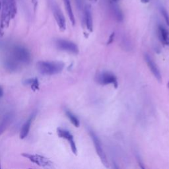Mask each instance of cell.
<instances>
[{"label":"cell","mask_w":169,"mask_h":169,"mask_svg":"<svg viewBox=\"0 0 169 169\" xmlns=\"http://www.w3.org/2000/svg\"><path fill=\"white\" fill-rule=\"evenodd\" d=\"M37 67L41 73L45 75H53L58 74L63 71L64 64L60 61H39Z\"/></svg>","instance_id":"cell-1"},{"label":"cell","mask_w":169,"mask_h":169,"mask_svg":"<svg viewBox=\"0 0 169 169\" xmlns=\"http://www.w3.org/2000/svg\"><path fill=\"white\" fill-rule=\"evenodd\" d=\"M12 57L17 61L28 64L30 61L31 56L26 48L21 46H15L12 49Z\"/></svg>","instance_id":"cell-2"},{"label":"cell","mask_w":169,"mask_h":169,"mask_svg":"<svg viewBox=\"0 0 169 169\" xmlns=\"http://www.w3.org/2000/svg\"><path fill=\"white\" fill-rule=\"evenodd\" d=\"M50 3L53 15H54L57 25H58L61 31H64L66 29V22L63 13H62L59 6L57 5L54 0H50Z\"/></svg>","instance_id":"cell-3"},{"label":"cell","mask_w":169,"mask_h":169,"mask_svg":"<svg viewBox=\"0 0 169 169\" xmlns=\"http://www.w3.org/2000/svg\"><path fill=\"white\" fill-rule=\"evenodd\" d=\"M89 133H90V136L91 137V139L93 141V143H94L95 150L96 151L97 155H99V157H100L102 163H103V164L105 166V167L108 168L109 164H108V160H107V158H106L104 151L103 149V147H102L99 138L95 134V133L94 132H92V130L89 131Z\"/></svg>","instance_id":"cell-4"},{"label":"cell","mask_w":169,"mask_h":169,"mask_svg":"<svg viewBox=\"0 0 169 169\" xmlns=\"http://www.w3.org/2000/svg\"><path fill=\"white\" fill-rule=\"evenodd\" d=\"M22 156L29 159L30 161L42 167H49L52 165V162L48 158L38 154H30L23 153Z\"/></svg>","instance_id":"cell-5"},{"label":"cell","mask_w":169,"mask_h":169,"mask_svg":"<svg viewBox=\"0 0 169 169\" xmlns=\"http://www.w3.org/2000/svg\"><path fill=\"white\" fill-rule=\"evenodd\" d=\"M56 46L60 50L73 53V54H78L79 53V48L77 44L72 41L65 39H58L56 41Z\"/></svg>","instance_id":"cell-6"},{"label":"cell","mask_w":169,"mask_h":169,"mask_svg":"<svg viewBox=\"0 0 169 169\" xmlns=\"http://www.w3.org/2000/svg\"><path fill=\"white\" fill-rule=\"evenodd\" d=\"M97 82L101 84H113L115 88L118 87V81L116 77L113 73L110 72H103L97 75Z\"/></svg>","instance_id":"cell-7"},{"label":"cell","mask_w":169,"mask_h":169,"mask_svg":"<svg viewBox=\"0 0 169 169\" xmlns=\"http://www.w3.org/2000/svg\"><path fill=\"white\" fill-rule=\"evenodd\" d=\"M57 135H58V136L61 137V138H63L68 141L72 152L75 155H77V149L76 145H75V143L73 135L71 134V133L69 131L64 130V129H62V128L57 129Z\"/></svg>","instance_id":"cell-8"},{"label":"cell","mask_w":169,"mask_h":169,"mask_svg":"<svg viewBox=\"0 0 169 169\" xmlns=\"http://www.w3.org/2000/svg\"><path fill=\"white\" fill-rule=\"evenodd\" d=\"M145 60L147 62V64L149 69L151 70V72H152L154 76L156 77V79L158 80V81H161L162 80L161 74L156 64L155 63L154 61L151 59V57L148 54L145 55Z\"/></svg>","instance_id":"cell-9"},{"label":"cell","mask_w":169,"mask_h":169,"mask_svg":"<svg viewBox=\"0 0 169 169\" xmlns=\"http://www.w3.org/2000/svg\"><path fill=\"white\" fill-rule=\"evenodd\" d=\"M35 116H36V114L35 113L32 114V115L30 116L27 120H26L24 123L23 126H22V128L21 129V132H20V135H19V137L21 139L23 140L25 138V137L28 136L30 130L31 124H32L33 120L35 118Z\"/></svg>","instance_id":"cell-10"},{"label":"cell","mask_w":169,"mask_h":169,"mask_svg":"<svg viewBox=\"0 0 169 169\" xmlns=\"http://www.w3.org/2000/svg\"><path fill=\"white\" fill-rule=\"evenodd\" d=\"M84 23H85L87 29L92 32L93 25H92V17L91 9L89 5H86L84 9Z\"/></svg>","instance_id":"cell-11"},{"label":"cell","mask_w":169,"mask_h":169,"mask_svg":"<svg viewBox=\"0 0 169 169\" xmlns=\"http://www.w3.org/2000/svg\"><path fill=\"white\" fill-rule=\"evenodd\" d=\"M110 8L111 10V13H112V15L115 17L116 19L119 22H121L124 20L123 13L120 10V8L117 4L116 3V2L111 1Z\"/></svg>","instance_id":"cell-12"},{"label":"cell","mask_w":169,"mask_h":169,"mask_svg":"<svg viewBox=\"0 0 169 169\" xmlns=\"http://www.w3.org/2000/svg\"><path fill=\"white\" fill-rule=\"evenodd\" d=\"M13 118V115L11 112L7 113L5 116L3 117L2 120L0 122V136L5 132V130L10 126V124L11 123Z\"/></svg>","instance_id":"cell-13"},{"label":"cell","mask_w":169,"mask_h":169,"mask_svg":"<svg viewBox=\"0 0 169 169\" xmlns=\"http://www.w3.org/2000/svg\"><path fill=\"white\" fill-rule=\"evenodd\" d=\"M159 38L164 44L169 45V33L168 31L163 25H159L158 28Z\"/></svg>","instance_id":"cell-14"},{"label":"cell","mask_w":169,"mask_h":169,"mask_svg":"<svg viewBox=\"0 0 169 169\" xmlns=\"http://www.w3.org/2000/svg\"><path fill=\"white\" fill-rule=\"evenodd\" d=\"M63 1L64 3L65 10L67 11V13H68V15L69 17L71 23H72L73 25H75V19L74 13L73 11V9L72 7V4H71V2H70V0H63Z\"/></svg>","instance_id":"cell-15"},{"label":"cell","mask_w":169,"mask_h":169,"mask_svg":"<svg viewBox=\"0 0 169 169\" xmlns=\"http://www.w3.org/2000/svg\"><path fill=\"white\" fill-rule=\"evenodd\" d=\"M65 114L67 116V117L69 119L70 122L72 123V124L76 128L79 127L80 126L79 120H78V118L75 116L72 112H71V111H69V110H65Z\"/></svg>","instance_id":"cell-16"},{"label":"cell","mask_w":169,"mask_h":169,"mask_svg":"<svg viewBox=\"0 0 169 169\" xmlns=\"http://www.w3.org/2000/svg\"><path fill=\"white\" fill-rule=\"evenodd\" d=\"M24 84L30 86V87L33 88L34 90L38 89V86H39V83L38 81V79H37V78L26 79L25 81L24 82Z\"/></svg>","instance_id":"cell-17"},{"label":"cell","mask_w":169,"mask_h":169,"mask_svg":"<svg viewBox=\"0 0 169 169\" xmlns=\"http://www.w3.org/2000/svg\"><path fill=\"white\" fill-rule=\"evenodd\" d=\"M160 11H161V13L163 17V18L164 19V20H165L166 23L167 24V25L169 26V14L168 13L167 11L163 7L160 8Z\"/></svg>","instance_id":"cell-18"},{"label":"cell","mask_w":169,"mask_h":169,"mask_svg":"<svg viewBox=\"0 0 169 169\" xmlns=\"http://www.w3.org/2000/svg\"><path fill=\"white\" fill-rule=\"evenodd\" d=\"M114 36H115L114 33H112V34H111L110 36V37H109V40H108V42H107V44H111V43H112L114 41Z\"/></svg>","instance_id":"cell-19"},{"label":"cell","mask_w":169,"mask_h":169,"mask_svg":"<svg viewBox=\"0 0 169 169\" xmlns=\"http://www.w3.org/2000/svg\"><path fill=\"white\" fill-rule=\"evenodd\" d=\"M76 1V3L77 4V6L81 8V4H82V0H75Z\"/></svg>","instance_id":"cell-20"},{"label":"cell","mask_w":169,"mask_h":169,"mask_svg":"<svg viewBox=\"0 0 169 169\" xmlns=\"http://www.w3.org/2000/svg\"><path fill=\"white\" fill-rule=\"evenodd\" d=\"M3 95V90L2 87L0 86V98L2 97V96Z\"/></svg>","instance_id":"cell-21"},{"label":"cell","mask_w":169,"mask_h":169,"mask_svg":"<svg viewBox=\"0 0 169 169\" xmlns=\"http://www.w3.org/2000/svg\"><path fill=\"white\" fill-rule=\"evenodd\" d=\"M141 2L143 3H148L150 2V0H141Z\"/></svg>","instance_id":"cell-22"},{"label":"cell","mask_w":169,"mask_h":169,"mask_svg":"<svg viewBox=\"0 0 169 169\" xmlns=\"http://www.w3.org/2000/svg\"><path fill=\"white\" fill-rule=\"evenodd\" d=\"M112 2H117L118 1H119V0H111Z\"/></svg>","instance_id":"cell-23"},{"label":"cell","mask_w":169,"mask_h":169,"mask_svg":"<svg viewBox=\"0 0 169 169\" xmlns=\"http://www.w3.org/2000/svg\"><path fill=\"white\" fill-rule=\"evenodd\" d=\"M92 2H96V0H91Z\"/></svg>","instance_id":"cell-24"},{"label":"cell","mask_w":169,"mask_h":169,"mask_svg":"<svg viewBox=\"0 0 169 169\" xmlns=\"http://www.w3.org/2000/svg\"><path fill=\"white\" fill-rule=\"evenodd\" d=\"M32 1H33V2L34 3H35V0H32Z\"/></svg>","instance_id":"cell-25"},{"label":"cell","mask_w":169,"mask_h":169,"mask_svg":"<svg viewBox=\"0 0 169 169\" xmlns=\"http://www.w3.org/2000/svg\"><path fill=\"white\" fill-rule=\"evenodd\" d=\"M168 88H169V82H168Z\"/></svg>","instance_id":"cell-26"},{"label":"cell","mask_w":169,"mask_h":169,"mask_svg":"<svg viewBox=\"0 0 169 169\" xmlns=\"http://www.w3.org/2000/svg\"><path fill=\"white\" fill-rule=\"evenodd\" d=\"M1 6H2V4H1V2H0V8H1Z\"/></svg>","instance_id":"cell-27"},{"label":"cell","mask_w":169,"mask_h":169,"mask_svg":"<svg viewBox=\"0 0 169 169\" xmlns=\"http://www.w3.org/2000/svg\"><path fill=\"white\" fill-rule=\"evenodd\" d=\"M0 168H1V164H0Z\"/></svg>","instance_id":"cell-28"}]
</instances>
